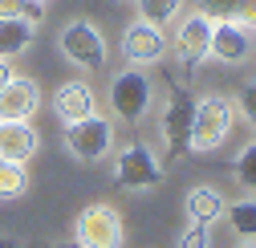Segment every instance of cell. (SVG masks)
Returning a JSON list of instances; mask_svg holds the SVG:
<instances>
[{
    "label": "cell",
    "instance_id": "6da1fadb",
    "mask_svg": "<svg viewBox=\"0 0 256 248\" xmlns=\"http://www.w3.org/2000/svg\"><path fill=\"white\" fill-rule=\"evenodd\" d=\"M232 122H236V110L228 98H200L196 102V118H191V134H187V150L191 154H212L228 142L232 134Z\"/></svg>",
    "mask_w": 256,
    "mask_h": 248
},
{
    "label": "cell",
    "instance_id": "7a4b0ae2",
    "mask_svg": "<svg viewBox=\"0 0 256 248\" xmlns=\"http://www.w3.org/2000/svg\"><path fill=\"white\" fill-rule=\"evenodd\" d=\"M57 49L66 53V61L82 66L86 74L106 70V53H110V49H106V37H102V28L94 24V20H86V16L70 20V24L57 33Z\"/></svg>",
    "mask_w": 256,
    "mask_h": 248
},
{
    "label": "cell",
    "instance_id": "3957f363",
    "mask_svg": "<svg viewBox=\"0 0 256 248\" xmlns=\"http://www.w3.org/2000/svg\"><path fill=\"white\" fill-rule=\"evenodd\" d=\"M150 102H154V82L146 78V70H134L126 66L114 74L110 82V106L122 122H142L150 114Z\"/></svg>",
    "mask_w": 256,
    "mask_h": 248
},
{
    "label": "cell",
    "instance_id": "277c9868",
    "mask_svg": "<svg viewBox=\"0 0 256 248\" xmlns=\"http://www.w3.org/2000/svg\"><path fill=\"white\" fill-rule=\"evenodd\" d=\"M122 212L114 204H90L74 220V244L78 248H122Z\"/></svg>",
    "mask_w": 256,
    "mask_h": 248
},
{
    "label": "cell",
    "instance_id": "5b68a950",
    "mask_svg": "<svg viewBox=\"0 0 256 248\" xmlns=\"http://www.w3.org/2000/svg\"><path fill=\"white\" fill-rule=\"evenodd\" d=\"M114 146V122L102 114H90L78 122H66V150L78 163H98Z\"/></svg>",
    "mask_w": 256,
    "mask_h": 248
},
{
    "label": "cell",
    "instance_id": "8992f818",
    "mask_svg": "<svg viewBox=\"0 0 256 248\" xmlns=\"http://www.w3.org/2000/svg\"><path fill=\"white\" fill-rule=\"evenodd\" d=\"M114 179L122 192H150L158 188V179H163V163L154 159V150L142 146V142H130L118 150L114 159Z\"/></svg>",
    "mask_w": 256,
    "mask_h": 248
},
{
    "label": "cell",
    "instance_id": "52a82bcc",
    "mask_svg": "<svg viewBox=\"0 0 256 248\" xmlns=\"http://www.w3.org/2000/svg\"><path fill=\"white\" fill-rule=\"evenodd\" d=\"M122 53H126V61H130L134 70H146V66H154V61H163V57H167V37H163V28H158V24H146V20L126 24V33H122Z\"/></svg>",
    "mask_w": 256,
    "mask_h": 248
},
{
    "label": "cell",
    "instance_id": "ba28073f",
    "mask_svg": "<svg viewBox=\"0 0 256 248\" xmlns=\"http://www.w3.org/2000/svg\"><path fill=\"white\" fill-rule=\"evenodd\" d=\"M41 110V86L24 74H12V82L0 90V122H28Z\"/></svg>",
    "mask_w": 256,
    "mask_h": 248
},
{
    "label": "cell",
    "instance_id": "9c48e42d",
    "mask_svg": "<svg viewBox=\"0 0 256 248\" xmlns=\"http://www.w3.org/2000/svg\"><path fill=\"white\" fill-rule=\"evenodd\" d=\"M208 57H216L220 66H244V61L252 57V33L244 24H236V20H216Z\"/></svg>",
    "mask_w": 256,
    "mask_h": 248
},
{
    "label": "cell",
    "instance_id": "30bf717a",
    "mask_svg": "<svg viewBox=\"0 0 256 248\" xmlns=\"http://www.w3.org/2000/svg\"><path fill=\"white\" fill-rule=\"evenodd\" d=\"M212 16H204L200 8L196 12H187L183 20H179V33H175V53H179V61L183 66H196V61H204L208 57V49H212Z\"/></svg>",
    "mask_w": 256,
    "mask_h": 248
},
{
    "label": "cell",
    "instance_id": "8fae6325",
    "mask_svg": "<svg viewBox=\"0 0 256 248\" xmlns=\"http://www.w3.org/2000/svg\"><path fill=\"white\" fill-rule=\"evenodd\" d=\"M191 118H196V98L187 94V90H171V98H167V110H163V138L167 146L179 154L187 150V134H191Z\"/></svg>",
    "mask_w": 256,
    "mask_h": 248
},
{
    "label": "cell",
    "instance_id": "7c38bea8",
    "mask_svg": "<svg viewBox=\"0 0 256 248\" xmlns=\"http://www.w3.org/2000/svg\"><path fill=\"white\" fill-rule=\"evenodd\" d=\"M53 114L61 122H78V118H90L98 114V98H94V90L86 82H61L53 90Z\"/></svg>",
    "mask_w": 256,
    "mask_h": 248
},
{
    "label": "cell",
    "instance_id": "4fadbf2b",
    "mask_svg": "<svg viewBox=\"0 0 256 248\" xmlns=\"http://www.w3.org/2000/svg\"><path fill=\"white\" fill-rule=\"evenodd\" d=\"M41 146V134L33 122H0V159L8 163H28Z\"/></svg>",
    "mask_w": 256,
    "mask_h": 248
},
{
    "label": "cell",
    "instance_id": "5bb4252c",
    "mask_svg": "<svg viewBox=\"0 0 256 248\" xmlns=\"http://www.w3.org/2000/svg\"><path fill=\"white\" fill-rule=\"evenodd\" d=\"M183 212H187V220H191V224L212 228L216 220H224V212H228V200H224V196L212 188V183H200V188H191V192H187Z\"/></svg>",
    "mask_w": 256,
    "mask_h": 248
},
{
    "label": "cell",
    "instance_id": "9a60e30c",
    "mask_svg": "<svg viewBox=\"0 0 256 248\" xmlns=\"http://www.w3.org/2000/svg\"><path fill=\"white\" fill-rule=\"evenodd\" d=\"M37 37V24L33 20H24V16H0V57H16L24 53L28 45H33Z\"/></svg>",
    "mask_w": 256,
    "mask_h": 248
},
{
    "label": "cell",
    "instance_id": "2e32d148",
    "mask_svg": "<svg viewBox=\"0 0 256 248\" xmlns=\"http://www.w3.org/2000/svg\"><path fill=\"white\" fill-rule=\"evenodd\" d=\"M224 220H228V228H232L240 240H256V196H244V200L228 204Z\"/></svg>",
    "mask_w": 256,
    "mask_h": 248
},
{
    "label": "cell",
    "instance_id": "e0dca14e",
    "mask_svg": "<svg viewBox=\"0 0 256 248\" xmlns=\"http://www.w3.org/2000/svg\"><path fill=\"white\" fill-rule=\"evenodd\" d=\"M134 12H138V20L163 28L167 20H175L183 12V0H134Z\"/></svg>",
    "mask_w": 256,
    "mask_h": 248
},
{
    "label": "cell",
    "instance_id": "ac0fdd59",
    "mask_svg": "<svg viewBox=\"0 0 256 248\" xmlns=\"http://www.w3.org/2000/svg\"><path fill=\"white\" fill-rule=\"evenodd\" d=\"M24 192H28V171H24V163L0 159V200H20Z\"/></svg>",
    "mask_w": 256,
    "mask_h": 248
},
{
    "label": "cell",
    "instance_id": "d6986e66",
    "mask_svg": "<svg viewBox=\"0 0 256 248\" xmlns=\"http://www.w3.org/2000/svg\"><path fill=\"white\" fill-rule=\"evenodd\" d=\"M232 175H236V183H240L244 192H256V138L244 142V146L236 150V159H232Z\"/></svg>",
    "mask_w": 256,
    "mask_h": 248
},
{
    "label": "cell",
    "instance_id": "ffe728a7",
    "mask_svg": "<svg viewBox=\"0 0 256 248\" xmlns=\"http://www.w3.org/2000/svg\"><path fill=\"white\" fill-rule=\"evenodd\" d=\"M232 110H236V114L248 122L252 130H256V78H252V82H244V86L236 90V102H232Z\"/></svg>",
    "mask_w": 256,
    "mask_h": 248
},
{
    "label": "cell",
    "instance_id": "44dd1931",
    "mask_svg": "<svg viewBox=\"0 0 256 248\" xmlns=\"http://www.w3.org/2000/svg\"><path fill=\"white\" fill-rule=\"evenodd\" d=\"M196 4H200V12L212 16V20H232L236 8H240V0H196Z\"/></svg>",
    "mask_w": 256,
    "mask_h": 248
},
{
    "label": "cell",
    "instance_id": "7402d4cb",
    "mask_svg": "<svg viewBox=\"0 0 256 248\" xmlns=\"http://www.w3.org/2000/svg\"><path fill=\"white\" fill-rule=\"evenodd\" d=\"M179 248H212V228L204 224H187L179 232Z\"/></svg>",
    "mask_w": 256,
    "mask_h": 248
},
{
    "label": "cell",
    "instance_id": "603a6c76",
    "mask_svg": "<svg viewBox=\"0 0 256 248\" xmlns=\"http://www.w3.org/2000/svg\"><path fill=\"white\" fill-rule=\"evenodd\" d=\"M232 20L244 24V28H256V0H240V8H236Z\"/></svg>",
    "mask_w": 256,
    "mask_h": 248
},
{
    "label": "cell",
    "instance_id": "cb8c5ba5",
    "mask_svg": "<svg viewBox=\"0 0 256 248\" xmlns=\"http://www.w3.org/2000/svg\"><path fill=\"white\" fill-rule=\"evenodd\" d=\"M0 16H24V0H0Z\"/></svg>",
    "mask_w": 256,
    "mask_h": 248
},
{
    "label": "cell",
    "instance_id": "d4e9b609",
    "mask_svg": "<svg viewBox=\"0 0 256 248\" xmlns=\"http://www.w3.org/2000/svg\"><path fill=\"white\" fill-rule=\"evenodd\" d=\"M8 82H12V66H8V61H4V57H0V90H4Z\"/></svg>",
    "mask_w": 256,
    "mask_h": 248
},
{
    "label": "cell",
    "instance_id": "484cf974",
    "mask_svg": "<svg viewBox=\"0 0 256 248\" xmlns=\"http://www.w3.org/2000/svg\"><path fill=\"white\" fill-rule=\"evenodd\" d=\"M53 248H78V244H74V240H61V244H53Z\"/></svg>",
    "mask_w": 256,
    "mask_h": 248
},
{
    "label": "cell",
    "instance_id": "4316f807",
    "mask_svg": "<svg viewBox=\"0 0 256 248\" xmlns=\"http://www.w3.org/2000/svg\"><path fill=\"white\" fill-rule=\"evenodd\" d=\"M236 248H256V240H240V244H236Z\"/></svg>",
    "mask_w": 256,
    "mask_h": 248
},
{
    "label": "cell",
    "instance_id": "83f0119b",
    "mask_svg": "<svg viewBox=\"0 0 256 248\" xmlns=\"http://www.w3.org/2000/svg\"><path fill=\"white\" fill-rule=\"evenodd\" d=\"M37 4H49V0H37Z\"/></svg>",
    "mask_w": 256,
    "mask_h": 248
}]
</instances>
